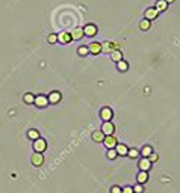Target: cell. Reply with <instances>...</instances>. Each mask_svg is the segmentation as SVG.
<instances>
[{
	"label": "cell",
	"instance_id": "obj_1",
	"mask_svg": "<svg viewBox=\"0 0 180 193\" xmlns=\"http://www.w3.org/2000/svg\"><path fill=\"white\" fill-rule=\"evenodd\" d=\"M33 150H35V152H44L47 150V142L38 137L36 140H33Z\"/></svg>",
	"mask_w": 180,
	"mask_h": 193
},
{
	"label": "cell",
	"instance_id": "obj_2",
	"mask_svg": "<svg viewBox=\"0 0 180 193\" xmlns=\"http://www.w3.org/2000/svg\"><path fill=\"white\" fill-rule=\"evenodd\" d=\"M103 143H104V147H106L107 150H112V148H115L117 145H118V140L115 139L114 134H109V136H104Z\"/></svg>",
	"mask_w": 180,
	"mask_h": 193
},
{
	"label": "cell",
	"instance_id": "obj_3",
	"mask_svg": "<svg viewBox=\"0 0 180 193\" xmlns=\"http://www.w3.org/2000/svg\"><path fill=\"white\" fill-rule=\"evenodd\" d=\"M101 131H103L106 136H109V134H112V133L115 131V127H114V124H112L110 121H104L103 125H101Z\"/></svg>",
	"mask_w": 180,
	"mask_h": 193
},
{
	"label": "cell",
	"instance_id": "obj_4",
	"mask_svg": "<svg viewBox=\"0 0 180 193\" xmlns=\"http://www.w3.org/2000/svg\"><path fill=\"white\" fill-rule=\"evenodd\" d=\"M58 41L62 42V44H70V42L73 41V36H71L70 32H61V33L58 35Z\"/></svg>",
	"mask_w": 180,
	"mask_h": 193
},
{
	"label": "cell",
	"instance_id": "obj_5",
	"mask_svg": "<svg viewBox=\"0 0 180 193\" xmlns=\"http://www.w3.org/2000/svg\"><path fill=\"white\" fill-rule=\"evenodd\" d=\"M30 161H32V164L33 166H41L42 163H44V157H42V154L41 152H33V155L30 157Z\"/></svg>",
	"mask_w": 180,
	"mask_h": 193
},
{
	"label": "cell",
	"instance_id": "obj_6",
	"mask_svg": "<svg viewBox=\"0 0 180 193\" xmlns=\"http://www.w3.org/2000/svg\"><path fill=\"white\" fill-rule=\"evenodd\" d=\"M100 116H101L103 121H110L112 116H114V112H112L110 107H103L101 112H100Z\"/></svg>",
	"mask_w": 180,
	"mask_h": 193
},
{
	"label": "cell",
	"instance_id": "obj_7",
	"mask_svg": "<svg viewBox=\"0 0 180 193\" xmlns=\"http://www.w3.org/2000/svg\"><path fill=\"white\" fill-rule=\"evenodd\" d=\"M144 14H145V20H148V21H151V20L157 18V15H159V12H157V9H156V8H147Z\"/></svg>",
	"mask_w": 180,
	"mask_h": 193
},
{
	"label": "cell",
	"instance_id": "obj_8",
	"mask_svg": "<svg viewBox=\"0 0 180 193\" xmlns=\"http://www.w3.org/2000/svg\"><path fill=\"white\" fill-rule=\"evenodd\" d=\"M33 104H36L38 107H46L49 104V98L46 95H38V96H35V103Z\"/></svg>",
	"mask_w": 180,
	"mask_h": 193
},
{
	"label": "cell",
	"instance_id": "obj_9",
	"mask_svg": "<svg viewBox=\"0 0 180 193\" xmlns=\"http://www.w3.org/2000/svg\"><path fill=\"white\" fill-rule=\"evenodd\" d=\"M83 32H85L86 36L91 38V36H94L97 33V26H96V24H86V26L83 27Z\"/></svg>",
	"mask_w": 180,
	"mask_h": 193
},
{
	"label": "cell",
	"instance_id": "obj_10",
	"mask_svg": "<svg viewBox=\"0 0 180 193\" xmlns=\"http://www.w3.org/2000/svg\"><path fill=\"white\" fill-rule=\"evenodd\" d=\"M88 50H89V53H93V55H99V53H101V44L91 42L88 45Z\"/></svg>",
	"mask_w": 180,
	"mask_h": 193
},
{
	"label": "cell",
	"instance_id": "obj_11",
	"mask_svg": "<svg viewBox=\"0 0 180 193\" xmlns=\"http://www.w3.org/2000/svg\"><path fill=\"white\" fill-rule=\"evenodd\" d=\"M70 33H71V36H73V39H76V41H77V39H82V38L85 36V32H83V27H74V29H73V30H71Z\"/></svg>",
	"mask_w": 180,
	"mask_h": 193
},
{
	"label": "cell",
	"instance_id": "obj_12",
	"mask_svg": "<svg viewBox=\"0 0 180 193\" xmlns=\"http://www.w3.org/2000/svg\"><path fill=\"white\" fill-rule=\"evenodd\" d=\"M49 103H52V104H56V103H59L61 101V98H62V95H61V92H58V91H55V92H52L49 96Z\"/></svg>",
	"mask_w": 180,
	"mask_h": 193
},
{
	"label": "cell",
	"instance_id": "obj_13",
	"mask_svg": "<svg viewBox=\"0 0 180 193\" xmlns=\"http://www.w3.org/2000/svg\"><path fill=\"white\" fill-rule=\"evenodd\" d=\"M138 166H139L141 171H145V172H147L148 169H150V166H151V163H150V160H148L147 157H144V158H141V160H139Z\"/></svg>",
	"mask_w": 180,
	"mask_h": 193
},
{
	"label": "cell",
	"instance_id": "obj_14",
	"mask_svg": "<svg viewBox=\"0 0 180 193\" xmlns=\"http://www.w3.org/2000/svg\"><path fill=\"white\" fill-rule=\"evenodd\" d=\"M115 151H117V154H118V155H127L129 148L126 147V145H123V143H121V145L118 143L117 147H115Z\"/></svg>",
	"mask_w": 180,
	"mask_h": 193
},
{
	"label": "cell",
	"instance_id": "obj_15",
	"mask_svg": "<svg viewBox=\"0 0 180 193\" xmlns=\"http://www.w3.org/2000/svg\"><path fill=\"white\" fill-rule=\"evenodd\" d=\"M110 57H112V60H115V62H120V60H123V53L118 50H114V52H110Z\"/></svg>",
	"mask_w": 180,
	"mask_h": 193
},
{
	"label": "cell",
	"instance_id": "obj_16",
	"mask_svg": "<svg viewBox=\"0 0 180 193\" xmlns=\"http://www.w3.org/2000/svg\"><path fill=\"white\" fill-rule=\"evenodd\" d=\"M136 180H138V183H139V184H144V183H147V181H148V174H147L145 171H141V172L138 174Z\"/></svg>",
	"mask_w": 180,
	"mask_h": 193
},
{
	"label": "cell",
	"instance_id": "obj_17",
	"mask_svg": "<svg viewBox=\"0 0 180 193\" xmlns=\"http://www.w3.org/2000/svg\"><path fill=\"white\" fill-rule=\"evenodd\" d=\"M167 6H168V3L165 2V0H157L154 8L157 9V12H162V11H165V9H167Z\"/></svg>",
	"mask_w": 180,
	"mask_h": 193
},
{
	"label": "cell",
	"instance_id": "obj_18",
	"mask_svg": "<svg viewBox=\"0 0 180 193\" xmlns=\"http://www.w3.org/2000/svg\"><path fill=\"white\" fill-rule=\"evenodd\" d=\"M115 45L112 44V42H103L101 44V52H114V50H117V48H114Z\"/></svg>",
	"mask_w": 180,
	"mask_h": 193
},
{
	"label": "cell",
	"instance_id": "obj_19",
	"mask_svg": "<svg viewBox=\"0 0 180 193\" xmlns=\"http://www.w3.org/2000/svg\"><path fill=\"white\" fill-rule=\"evenodd\" d=\"M104 136H106V134H104L103 131H94V133H93V140H94V142H103V140H104Z\"/></svg>",
	"mask_w": 180,
	"mask_h": 193
},
{
	"label": "cell",
	"instance_id": "obj_20",
	"mask_svg": "<svg viewBox=\"0 0 180 193\" xmlns=\"http://www.w3.org/2000/svg\"><path fill=\"white\" fill-rule=\"evenodd\" d=\"M23 100H24L26 104H33V103H35V95H33V94H24Z\"/></svg>",
	"mask_w": 180,
	"mask_h": 193
},
{
	"label": "cell",
	"instance_id": "obj_21",
	"mask_svg": "<svg viewBox=\"0 0 180 193\" xmlns=\"http://www.w3.org/2000/svg\"><path fill=\"white\" fill-rule=\"evenodd\" d=\"M117 68L120 69V71H127L129 69V63L126 62V60H120V62H117Z\"/></svg>",
	"mask_w": 180,
	"mask_h": 193
},
{
	"label": "cell",
	"instance_id": "obj_22",
	"mask_svg": "<svg viewBox=\"0 0 180 193\" xmlns=\"http://www.w3.org/2000/svg\"><path fill=\"white\" fill-rule=\"evenodd\" d=\"M27 137H29L30 140H36V139L39 137V131H38V130H29V131H27Z\"/></svg>",
	"mask_w": 180,
	"mask_h": 193
},
{
	"label": "cell",
	"instance_id": "obj_23",
	"mask_svg": "<svg viewBox=\"0 0 180 193\" xmlns=\"http://www.w3.org/2000/svg\"><path fill=\"white\" fill-rule=\"evenodd\" d=\"M151 152H153V150H151V147H148V145H144V148L141 150V154H142V157H148Z\"/></svg>",
	"mask_w": 180,
	"mask_h": 193
},
{
	"label": "cell",
	"instance_id": "obj_24",
	"mask_svg": "<svg viewBox=\"0 0 180 193\" xmlns=\"http://www.w3.org/2000/svg\"><path fill=\"white\" fill-rule=\"evenodd\" d=\"M139 27H141V30H148V29H150V21L144 18V20L139 23Z\"/></svg>",
	"mask_w": 180,
	"mask_h": 193
},
{
	"label": "cell",
	"instance_id": "obj_25",
	"mask_svg": "<svg viewBox=\"0 0 180 193\" xmlns=\"http://www.w3.org/2000/svg\"><path fill=\"white\" fill-rule=\"evenodd\" d=\"M77 53H79L80 56H86V55L89 53L88 45H80V47H79V50H77Z\"/></svg>",
	"mask_w": 180,
	"mask_h": 193
},
{
	"label": "cell",
	"instance_id": "obj_26",
	"mask_svg": "<svg viewBox=\"0 0 180 193\" xmlns=\"http://www.w3.org/2000/svg\"><path fill=\"white\" fill-rule=\"evenodd\" d=\"M106 155H107V158H109V160H114V158H117V155H118V154H117L115 148H112V150H107V154H106Z\"/></svg>",
	"mask_w": 180,
	"mask_h": 193
},
{
	"label": "cell",
	"instance_id": "obj_27",
	"mask_svg": "<svg viewBox=\"0 0 180 193\" xmlns=\"http://www.w3.org/2000/svg\"><path fill=\"white\" fill-rule=\"evenodd\" d=\"M127 155L132 157V158H136V157L139 155V151H138V150H135V148H132V150L127 151Z\"/></svg>",
	"mask_w": 180,
	"mask_h": 193
},
{
	"label": "cell",
	"instance_id": "obj_28",
	"mask_svg": "<svg viewBox=\"0 0 180 193\" xmlns=\"http://www.w3.org/2000/svg\"><path fill=\"white\" fill-rule=\"evenodd\" d=\"M47 41H49L50 44H55V42H58V35H55V33H50V35L47 36Z\"/></svg>",
	"mask_w": 180,
	"mask_h": 193
},
{
	"label": "cell",
	"instance_id": "obj_29",
	"mask_svg": "<svg viewBox=\"0 0 180 193\" xmlns=\"http://www.w3.org/2000/svg\"><path fill=\"white\" fill-rule=\"evenodd\" d=\"M142 190H144V189H142V184H139V183L133 187V193H142Z\"/></svg>",
	"mask_w": 180,
	"mask_h": 193
},
{
	"label": "cell",
	"instance_id": "obj_30",
	"mask_svg": "<svg viewBox=\"0 0 180 193\" xmlns=\"http://www.w3.org/2000/svg\"><path fill=\"white\" fill-rule=\"evenodd\" d=\"M147 158L150 160V163H153V161H157V158H159V157H157V154H153V152H151Z\"/></svg>",
	"mask_w": 180,
	"mask_h": 193
},
{
	"label": "cell",
	"instance_id": "obj_31",
	"mask_svg": "<svg viewBox=\"0 0 180 193\" xmlns=\"http://www.w3.org/2000/svg\"><path fill=\"white\" fill-rule=\"evenodd\" d=\"M123 193H133V187H130V186H126L123 190H121Z\"/></svg>",
	"mask_w": 180,
	"mask_h": 193
},
{
	"label": "cell",
	"instance_id": "obj_32",
	"mask_svg": "<svg viewBox=\"0 0 180 193\" xmlns=\"http://www.w3.org/2000/svg\"><path fill=\"white\" fill-rule=\"evenodd\" d=\"M110 193H123V192H121V189L118 186H114V187H112V190H110Z\"/></svg>",
	"mask_w": 180,
	"mask_h": 193
},
{
	"label": "cell",
	"instance_id": "obj_33",
	"mask_svg": "<svg viewBox=\"0 0 180 193\" xmlns=\"http://www.w3.org/2000/svg\"><path fill=\"white\" fill-rule=\"evenodd\" d=\"M165 2H167V3H173V2H174V0H165Z\"/></svg>",
	"mask_w": 180,
	"mask_h": 193
}]
</instances>
